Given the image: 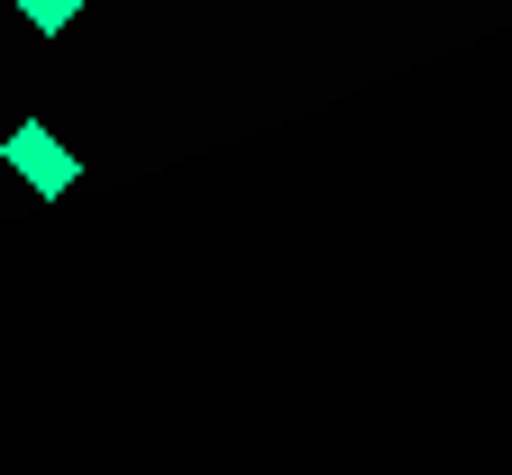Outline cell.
<instances>
[{
    "label": "cell",
    "instance_id": "6da1fadb",
    "mask_svg": "<svg viewBox=\"0 0 512 475\" xmlns=\"http://www.w3.org/2000/svg\"><path fill=\"white\" fill-rule=\"evenodd\" d=\"M0 156H10V174H19V183H28L37 201H64V192L83 183V156L64 147V138H55L46 119H19L10 138H0Z\"/></svg>",
    "mask_w": 512,
    "mask_h": 475
},
{
    "label": "cell",
    "instance_id": "7a4b0ae2",
    "mask_svg": "<svg viewBox=\"0 0 512 475\" xmlns=\"http://www.w3.org/2000/svg\"><path fill=\"white\" fill-rule=\"evenodd\" d=\"M19 19H28L37 37H64V28L83 19V0H19Z\"/></svg>",
    "mask_w": 512,
    "mask_h": 475
}]
</instances>
